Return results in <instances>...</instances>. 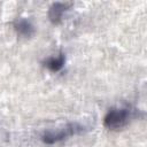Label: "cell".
<instances>
[{"label":"cell","mask_w":147,"mask_h":147,"mask_svg":"<svg viewBox=\"0 0 147 147\" xmlns=\"http://www.w3.org/2000/svg\"><path fill=\"white\" fill-rule=\"evenodd\" d=\"M85 131V126H83L82 124L78 123H69L55 131H46L42 133L41 136V140L44 144L46 145H53V144H57L61 142L65 139H68L69 137L79 134L82 132Z\"/></svg>","instance_id":"cell-1"},{"label":"cell","mask_w":147,"mask_h":147,"mask_svg":"<svg viewBox=\"0 0 147 147\" xmlns=\"http://www.w3.org/2000/svg\"><path fill=\"white\" fill-rule=\"evenodd\" d=\"M131 117L130 108H113L105 116L103 124L110 130H118L125 126Z\"/></svg>","instance_id":"cell-2"},{"label":"cell","mask_w":147,"mask_h":147,"mask_svg":"<svg viewBox=\"0 0 147 147\" xmlns=\"http://www.w3.org/2000/svg\"><path fill=\"white\" fill-rule=\"evenodd\" d=\"M70 7V3H64V2H55L49 7L48 10V18L53 24H59L62 21L63 14L68 10Z\"/></svg>","instance_id":"cell-3"},{"label":"cell","mask_w":147,"mask_h":147,"mask_svg":"<svg viewBox=\"0 0 147 147\" xmlns=\"http://www.w3.org/2000/svg\"><path fill=\"white\" fill-rule=\"evenodd\" d=\"M14 28L17 32V34L24 37V38H29L33 34L34 32V28L32 25V23L25 18H20L16 20L14 23Z\"/></svg>","instance_id":"cell-4"},{"label":"cell","mask_w":147,"mask_h":147,"mask_svg":"<svg viewBox=\"0 0 147 147\" xmlns=\"http://www.w3.org/2000/svg\"><path fill=\"white\" fill-rule=\"evenodd\" d=\"M64 62H65V59H64V55L63 54H59L57 56H52L49 59H47L45 61V64L46 67L51 70V71H59L63 68L64 65Z\"/></svg>","instance_id":"cell-5"}]
</instances>
